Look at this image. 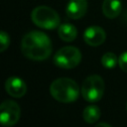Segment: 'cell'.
<instances>
[{
  "mask_svg": "<svg viewBox=\"0 0 127 127\" xmlns=\"http://www.w3.org/2000/svg\"><path fill=\"white\" fill-rule=\"evenodd\" d=\"M82 97L88 102H96L101 99L104 93V81L98 74L87 76L80 88Z\"/></svg>",
  "mask_w": 127,
  "mask_h": 127,
  "instance_id": "4",
  "label": "cell"
},
{
  "mask_svg": "<svg viewBox=\"0 0 127 127\" xmlns=\"http://www.w3.org/2000/svg\"><path fill=\"white\" fill-rule=\"evenodd\" d=\"M96 126H97V127H99V126H105V127H111V125H109V124H107V123H98V124H96Z\"/></svg>",
  "mask_w": 127,
  "mask_h": 127,
  "instance_id": "16",
  "label": "cell"
},
{
  "mask_svg": "<svg viewBox=\"0 0 127 127\" xmlns=\"http://www.w3.org/2000/svg\"><path fill=\"white\" fill-rule=\"evenodd\" d=\"M58 34L59 37L64 41V42H72L75 40L77 36V30L76 28L69 24V23H64L61 24L58 28Z\"/></svg>",
  "mask_w": 127,
  "mask_h": 127,
  "instance_id": "11",
  "label": "cell"
},
{
  "mask_svg": "<svg viewBox=\"0 0 127 127\" xmlns=\"http://www.w3.org/2000/svg\"><path fill=\"white\" fill-rule=\"evenodd\" d=\"M21 116V109L17 102L5 100L0 105V122L6 127L15 125Z\"/></svg>",
  "mask_w": 127,
  "mask_h": 127,
  "instance_id": "6",
  "label": "cell"
},
{
  "mask_svg": "<svg viewBox=\"0 0 127 127\" xmlns=\"http://www.w3.org/2000/svg\"><path fill=\"white\" fill-rule=\"evenodd\" d=\"M101 64L106 68H112L118 64V58L113 53H105L101 57Z\"/></svg>",
  "mask_w": 127,
  "mask_h": 127,
  "instance_id": "13",
  "label": "cell"
},
{
  "mask_svg": "<svg viewBox=\"0 0 127 127\" xmlns=\"http://www.w3.org/2000/svg\"><path fill=\"white\" fill-rule=\"evenodd\" d=\"M87 11V0H69L65 13L66 16L70 19L77 20L82 18Z\"/></svg>",
  "mask_w": 127,
  "mask_h": 127,
  "instance_id": "9",
  "label": "cell"
},
{
  "mask_svg": "<svg viewBox=\"0 0 127 127\" xmlns=\"http://www.w3.org/2000/svg\"><path fill=\"white\" fill-rule=\"evenodd\" d=\"M121 12V2L119 0H104L102 3V13L108 19H114Z\"/></svg>",
  "mask_w": 127,
  "mask_h": 127,
  "instance_id": "10",
  "label": "cell"
},
{
  "mask_svg": "<svg viewBox=\"0 0 127 127\" xmlns=\"http://www.w3.org/2000/svg\"><path fill=\"white\" fill-rule=\"evenodd\" d=\"M101 112L96 105H88L83 109L82 117L86 123L93 124L100 118Z\"/></svg>",
  "mask_w": 127,
  "mask_h": 127,
  "instance_id": "12",
  "label": "cell"
},
{
  "mask_svg": "<svg viewBox=\"0 0 127 127\" xmlns=\"http://www.w3.org/2000/svg\"><path fill=\"white\" fill-rule=\"evenodd\" d=\"M106 39L105 31L98 26H91L84 31L83 40L90 47H97L104 43Z\"/></svg>",
  "mask_w": 127,
  "mask_h": 127,
  "instance_id": "7",
  "label": "cell"
},
{
  "mask_svg": "<svg viewBox=\"0 0 127 127\" xmlns=\"http://www.w3.org/2000/svg\"><path fill=\"white\" fill-rule=\"evenodd\" d=\"M31 19L36 26L42 29L53 30L61 25L59 14L49 6L42 5L34 8L31 13Z\"/></svg>",
  "mask_w": 127,
  "mask_h": 127,
  "instance_id": "3",
  "label": "cell"
},
{
  "mask_svg": "<svg viewBox=\"0 0 127 127\" xmlns=\"http://www.w3.org/2000/svg\"><path fill=\"white\" fill-rule=\"evenodd\" d=\"M50 92L56 100L63 103H70L77 99L79 95V87L73 79L60 77L51 83Z\"/></svg>",
  "mask_w": 127,
  "mask_h": 127,
  "instance_id": "2",
  "label": "cell"
},
{
  "mask_svg": "<svg viewBox=\"0 0 127 127\" xmlns=\"http://www.w3.org/2000/svg\"><path fill=\"white\" fill-rule=\"evenodd\" d=\"M81 53L75 47H64L57 51L54 56V63L62 68H73L79 64Z\"/></svg>",
  "mask_w": 127,
  "mask_h": 127,
  "instance_id": "5",
  "label": "cell"
},
{
  "mask_svg": "<svg viewBox=\"0 0 127 127\" xmlns=\"http://www.w3.org/2000/svg\"><path fill=\"white\" fill-rule=\"evenodd\" d=\"M5 90L12 97L20 98L26 94L27 85L22 78L17 76H11L5 81Z\"/></svg>",
  "mask_w": 127,
  "mask_h": 127,
  "instance_id": "8",
  "label": "cell"
},
{
  "mask_svg": "<svg viewBox=\"0 0 127 127\" xmlns=\"http://www.w3.org/2000/svg\"><path fill=\"white\" fill-rule=\"evenodd\" d=\"M10 45V37L5 31L0 32V52H4Z\"/></svg>",
  "mask_w": 127,
  "mask_h": 127,
  "instance_id": "14",
  "label": "cell"
},
{
  "mask_svg": "<svg viewBox=\"0 0 127 127\" xmlns=\"http://www.w3.org/2000/svg\"><path fill=\"white\" fill-rule=\"evenodd\" d=\"M118 64L123 71L127 72V52H124L120 55L118 58Z\"/></svg>",
  "mask_w": 127,
  "mask_h": 127,
  "instance_id": "15",
  "label": "cell"
},
{
  "mask_svg": "<svg viewBox=\"0 0 127 127\" xmlns=\"http://www.w3.org/2000/svg\"><path fill=\"white\" fill-rule=\"evenodd\" d=\"M52 51V42L43 32L31 31L22 39L21 52L27 59L33 61H44L51 56Z\"/></svg>",
  "mask_w": 127,
  "mask_h": 127,
  "instance_id": "1",
  "label": "cell"
},
{
  "mask_svg": "<svg viewBox=\"0 0 127 127\" xmlns=\"http://www.w3.org/2000/svg\"><path fill=\"white\" fill-rule=\"evenodd\" d=\"M126 110H127V104H126Z\"/></svg>",
  "mask_w": 127,
  "mask_h": 127,
  "instance_id": "17",
  "label": "cell"
}]
</instances>
